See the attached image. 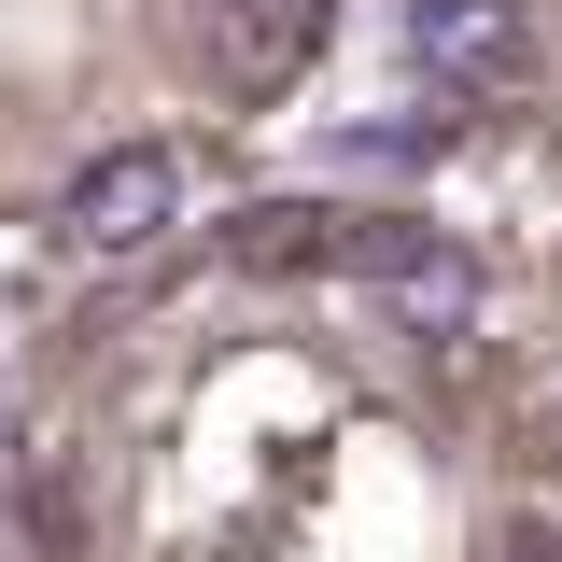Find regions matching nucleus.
<instances>
[{"mask_svg":"<svg viewBox=\"0 0 562 562\" xmlns=\"http://www.w3.org/2000/svg\"><path fill=\"white\" fill-rule=\"evenodd\" d=\"M324 29H338V0H211V29H198V70H211V99H281L295 70L324 57Z\"/></svg>","mask_w":562,"mask_h":562,"instance_id":"nucleus-1","label":"nucleus"},{"mask_svg":"<svg viewBox=\"0 0 562 562\" xmlns=\"http://www.w3.org/2000/svg\"><path fill=\"white\" fill-rule=\"evenodd\" d=\"M520 0H408V70H436V85H506L520 70Z\"/></svg>","mask_w":562,"mask_h":562,"instance_id":"nucleus-2","label":"nucleus"}]
</instances>
